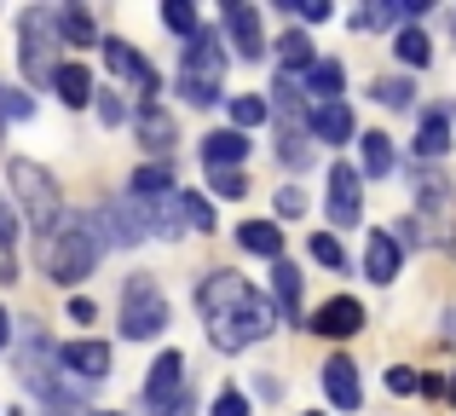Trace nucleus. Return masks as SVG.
<instances>
[{
    "instance_id": "a211bd4d",
    "label": "nucleus",
    "mask_w": 456,
    "mask_h": 416,
    "mask_svg": "<svg viewBox=\"0 0 456 416\" xmlns=\"http://www.w3.org/2000/svg\"><path fill=\"white\" fill-rule=\"evenodd\" d=\"M225 23H232V46H237V58H260V53H266V41H260V12H255V6L232 0V6H225Z\"/></svg>"
},
{
    "instance_id": "4c0bfd02",
    "label": "nucleus",
    "mask_w": 456,
    "mask_h": 416,
    "mask_svg": "<svg viewBox=\"0 0 456 416\" xmlns=\"http://www.w3.org/2000/svg\"><path fill=\"white\" fill-rule=\"evenodd\" d=\"M162 23H167L174 35H197V29H202V23H197V12H191L185 0H167V6H162Z\"/></svg>"
},
{
    "instance_id": "9d476101",
    "label": "nucleus",
    "mask_w": 456,
    "mask_h": 416,
    "mask_svg": "<svg viewBox=\"0 0 456 416\" xmlns=\"http://www.w3.org/2000/svg\"><path fill=\"white\" fill-rule=\"evenodd\" d=\"M185 399V353H162L145 376V405L151 411H174Z\"/></svg>"
},
{
    "instance_id": "6ab92c4d",
    "label": "nucleus",
    "mask_w": 456,
    "mask_h": 416,
    "mask_svg": "<svg viewBox=\"0 0 456 416\" xmlns=\"http://www.w3.org/2000/svg\"><path fill=\"white\" fill-rule=\"evenodd\" d=\"M364 278H370V283H393V278H399V237H393V232H370Z\"/></svg>"
},
{
    "instance_id": "39448f33",
    "label": "nucleus",
    "mask_w": 456,
    "mask_h": 416,
    "mask_svg": "<svg viewBox=\"0 0 456 416\" xmlns=\"http://www.w3.org/2000/svg\"><path fill=\"white\" fill-rule=\"evenodd\" d=\"M167 330V295L162 283L151 278V272H139V278H127L122 290V336L127 341H151Z\"/></svg>"
},
{
    "instance_id": "ea45409f",
    "label": "nucleus",
    "mask_w": 456,
    "mask_h": 416,
    "mask_svg": "<svg viewBox=\"0 0 456 416\" xmlns=\"http://www.w3.org/2000/svg\"><path fill=\"white\" fill-rule=\"evenodd\" d=\"M387 387H393V394H416V387H422V376H416L411 364H393V371H387Z\"/></svg>"
},
{
    "instance_id": "c756f323",
    "label": "nucleus",
    "mask_w": 456,
    "mask_h": 416,
    "mask_svg": "<svg viewBox=\"0 0 456 416\" xmlns=\"http://www.w3.org/2000/svg\"><path fill=\"white\" fill-rule=\"evenodd\" d=\"M58 35L69 46H99V29H93V18L81 6H58Z\"/></svg>"
},
{
    "instance_id": "1a4fd4ad",
    "label": "nucleus",
    "mask_w": 456,
    "mask_h": 416,
    "mask_svg": "<svg viewBox=\"0 0 456 416\" xmlns=\"http://www.w3.org/2000/svg\"><path fill=\"white\" fill-rule=\"evenodd\" d=\"M255 283L243 278V272H208V278L197 283V306H202V318H220V313H232V306H243V301H255Z\"/></svg>"
},
{
    "instance_id": "f8f14e48",
    "label": "nucleus",
    "mask_w": 456,
    "mask_h": 416,
    "mask_svg": "<svg viewBox=\"0 0 456 416\" xmlns=\"http://www.w3.org/2000/svg\"><path fill=\"white\" fill-rule=\"evenodd\" d=\"M93 225H104L99 243H116V249H134L139 237H145V214H139L134 203H104L99 214H93Z\"/></svg>"
},
{
    "instance_id": "de8ad7c7",
    "label": "nucleus",
    "mask_w": 456,
    "mask_h": 416,
    "mask_svg": "<svg viewBox=\"0 0 456 416\" xmlns=\"http://www.w3.org/2000/svg\"><path fill=\"white\" fill-rule=\"evenodd\" d=\"M445 399H451V405H456V376H451V387H445Z\"/></svg>"
},
{
    "instance_id": "f704fd0d",
    "label": "nucleus",
    "mask_w": 456,
    "mask_h": 416,
    "mask_svg": "<svg viewBox=\"0 0 456 416\" xmlns=\"http://www.w3.org/2000/svg\"><path fill=\"white\" fill-rule=\"evenodd\" d=\"M179 208H185V232H214V208H208V197L179 192Z\"/></svg>"
},
{
    "instance_id": "a19ab883",
    "label": "nucleus",
    "mask_w": 456,
    "mask_h": 416,
    "mask_svg": "<svg viewBox=\"0 0 456 416\" xmlns=\"http://www.w3.org/2000/svg\"><path fill=\"white\" fill-rule=\"evenodd\" d=\"M283 12H295V18H306V23H323V18H330V6H323V0H289Z\"/></svg>"
},
{
    "instance_id": "3c124183",
    "label": "nucleus",
    "mask_w": 456,
    "mask_h": 416,
    "mask_svg": "<svg viewBox=\"0 0 456 416\" xmlns=\"http://www.w3.org/2000/svg\"><path fill=\"white\" fill-rule=\"evenodd\" d=\"M0 225H6V208H0Z\"/></svg>"
},
{
    "instance_id": "cd10ccee",
    "label": "nucleus",
    "mask_w": 456,
    "mask_h": 416,
    "mask_svg": "<svg viewBox=\"0 0 456 416\" xmlns=\"http://www.w3.org/2000/svg\"><path fill=\"white\" fill-rule=\"evenodd\" d=\"M58 99L69 104V110H81V104H93V76H87V64H64L58 69Z\"/></svg>"
},
{
    "instance_id": "58836bf2",
    "label": "nucleus",
    "mask_w": 456,
    "mask_h": 416,
    "mask_svg": "<svg viewBox=\"0 0 456 416\" xmlns=\"http://www.w3.org/2000/svg\"><path fill=\"white\" fill-rule=\"evenodd\" d=\"M214 416H248V399L237 394V387H220V394H214Z\"/></svg>"
},
{
    "instance_id": "423d86ee",
    "label": "nucleus",
    "mask_w": 456,
    "mask_h": 416,
    "mask_svg": "<svg viewBox=\"0 0 456 416\" xmlns=\"http://www.w3.org/2000/svg\"><path fill=\"white\" fill-rule=\"evenodd\" d=\"M179 81L191 87H225V53H220V29H197L179 58Z\"/></svg>"
},
{
    "instance_id": "37998d69",
    "label": "nucleus",
    "mask_w": 456,
    "mask_h": 416,
    "mask_svg": "<svg viewBox=\"0 0 456 416\" xmlns=\"http://www.w3.org/2000/svg\"><path fill=\"white\" fill-rule=\"evenodd\" d=\"M69 318H76V324H93V318H99V306H93L87 295H76V301H69Z\"/></svg>"
},
{
    "instance_id": "bb28decb",
    "label": "nucleus",
    "mask_w": 456,
    "mask_h": 416,
    "mask_svg": "<svg viewBox=\"0 0 456 416\" xmlns=\"http://www.w3.org/2000/svg\"><path fill=\"white\" fill-rule=\"evenodd\" d=\"M272 53H278V64H283V76H306L312 64H318V58H312V41L301 29H289V35H278V46H272Z\"/></svg>"
},
{
    "instance_id": "4be33fe9",
    "label": "nucleus",
    "mask_w": 456,
    "mask_h": 416,
    "mask_svg": "<svg viewBox=\"0 0 456 416\" xmlns=\"http://www.w3.org/2000/svg\"><path fill=\"white\" fill-rule=\"evenodd\" d=\"M243 157H248V139L237 134V127H220V134L202 139V162H208V168H237Z\"/></svg>"
},
{
    "instance_id": "c85d7f7f",
    "label": "nucleus",
    "mask_w": 456,
    "mask_h": 416,
    "mask_svg": "<svg viewBox=\"0 0 456 416\" xmlns=\"http://www.w3.org/2000/svg\"><path fill=\"white\" fill-rule=\"evenodd\" d=\"M174 192V168L167 162H145V168L134 174V203H156V197Z\"/></svg>"
},
{
    "instance_id": "c03bdc74",
    "label": "nucleus",
    "mask_w": 456,
    "mask_h": 416,
    "mask_svg": "<svg viewBox=\"0 0 456 416\" xmlns=\"http://www.w3.org/2000/svg\"><path fill=\"white\" fill-rule=\"evenodd\" d=\"M301 208H306L301 192H278V214H301Z\"/></svg>"
},
{
    "instance_id": "a878e982",
    "label": "nucleus",
    "mask_w": 456,
    "mask_h": 416,
    "mask_svg": "<svg viewBox=\"0 0 456 416\" xmlns=\"http://www.w3.org/2000/svg\"><path fill=\"white\" fill-rule=\"evenodd\" d=\"M272 295H278L283 318H295V324H301V266H289V260H272Z\"/></svg>"
},
{
    "instance_id": "aec40b11",
    "label": "nucleus",
    "mask_w": 456,
    "mask_h": 416,
    "mask_svg": "<svg viewBox=\"0 0 456 416\" xmlns=\"http://www.w3.org/2000/svg\"><path fill=\"white\" fill-rule=\"evenodd\" d=\"M266 110L278 116V127H306L301 81H295V76H283V69H278V81H272V99H266Z\"/></svg>"
},
{
    "instance_id": "72a5a7b5",
    "label": "nucleus",
    "mask_w": 456,
    "mask_h": 416,
    "mask_svg": "<svg viewBox=\"0 0 456 416\" xmlns=\"http://www.w3.org/2000/svg\"><path fill=\"white\" fill-rule=\"evenodd\" d=\"M208 185H214V197H225V203L248 197V174L243 168H208Z\"/></svg>"
},
{
    "instance_id": "79ce46f5",
    "label": "nucleus",
    "mask_w": 456,
    "mask_h": 416,
    "mask_svg": "<svg viewBox=\"0 0 456 416\" xmlns=\"http://www.w3.org/2000/svg\"><path fill=\"white\" fill-rule=\"evenodd\" d=\"M99 116H104V122L116 127V122H122V116H127V104L116 99V93H104V99H99Z\"/></svg>"
},
{
    "instance_id": "f257e3e1",
    "label": "nucleus",
    "mask_w": 456,
    "mask_h": 416,
    "mask_svg": "<svg viewBox=\"0 0 456 416\" xmlns=\"http://www.w3.org/2000/svg\"><path fill=\"white\" fill-rule=\"evenodd\" d=\"M99 225L87 220V214H64V220L53 225V232H41V249H35V260H41V272L53 283H64V290H76L81 278H87L93 266H99Z\"/></svg>"
},
{
    "instance_id": "20e7f679",
    "label": "nucleus",
    "mask_w": 456,
    "mask_h": 416,
    "mask_svg": "<svg viewBox=\"0 0 456 416\" xmlns=\"http://www.w3.org/2000/svg\"><path fill=\"white\" fill-rule=\"evenodd\" d=\"M6 180H12V197L23 203V214H29L35 232H53V225L64 220V208H58V185H53V174H46L41 162L18 157V162L6 168Z\"/></svg>"
},
{
    "instance_id": "f03ea898",
    "label": "nucleus",
    "mask_w": 456,
    "mask_h": 416,
    "mask_svg": "<svg viewBox=\"0 0 456 416\" xmlns=\"http://www.w3.org/2000/svg\"><path fill=\"white\" fill-rule=\"evenodd\" d=\"M18 35H23V46H18L23 76H29L35 87H53L58 69H64V64H58V53H53V46H58V12L53 6H29L18 18Z\"/></svg>"
},
{
    "instance_id": "a18cd8bd",
    "label": "nucleus",
    "mask_w": 456,
    "mask_h": 416,
    "mask_svg": "<svg viewBox=\"0 0 456 416\" xmlns=\"http://www.w3.org/2000/svg\"><path fill=\"white\" fill-rule=\"evenodd\" d=\"M167 416H191V394H185V399H179V405H174V411H167Z\"/></svg>"
},
{
    "instance_id": "7ed1b4c3",
    "label": "nucleus",
    "mask_w": 456,
    "mask_h": 416,
    "mask_svg": "<svg viewBox=\"0 0 456 416\" xmlns=\"http://www.w3.org/2000/svg\"><path fill=\"white\" fill-rule=\"evenodd\" d=\"M272 324H278V306H272L266 295H255V301H243V306H232V313L208 318V341L220 353H243V347H255V341H266Z\"/></svg>"
},
{
    "instance_id": "0eeeda50",
    "label": "nucleus",
    "mask_w": 456,
    "mask_h": 416,
    "mask_svg": "<svg viewBox=\"0 0 456 416\" xmlns=\"http://www.w3.org/2000/svg\"><path fill=\"white\" fill-rule=\"evenodd\" d=\"M451 220H456V192L439 174H416V225H422V237H451Z\"/></svg>"
},
{
    "instance_id": "dca6fc26",
    "label": "nucleus",
    "mask_w": 456,
    "mask_h": 416,
    "mask_svg": "<svg viewBox=\"0 0 456 416\" xmlns=\"http://www.w3.org/2000/svg\"><path fill=\"white\" fill-rule=\"evenodd\" d=\"M306 134L318 139V145H346V139L358 134V122H353L346 104H312L306 110Z\"/></svg>"
},
{
    "instance_id": "e433bc0d",
    "label": "nucleus",
    "mask_w": 456,
    "mask_h": 416,
    "mask_svg": "<svg viewBox=\"0 0 456 416\" xmlns=\"http://www.w3.org/2000/svg\"><path fill=\"white\" fill-rule=\"evenodd\" d=\"M266 99H255V93H243V99H232V127L243 134V127H255V122H266Z\"/></svg>"
},
{
    "instance_id": "09e8293b",
    "label": "nucleus",
    "mask_w": 456,
    "mask_h": 416,
    "mask_svg": "<svg viewBox=\"0 0 456 416\" xmlns=\"http://www.w3.org/2000/svg\"><path fill=\"white\" fill-rule=\"evenodd\" d=\"M0 122H6V87H0Z\"/></svg>"
},
{
    "instance_id": "2f4dec72",
    "label": "nucleus",
    "mask_w": 456,
    "mask_h": 416,
    "mask_svg": "<svg viewBox=\"0 0 456 416\" xmlns=\"http://www.w3.org/2000/svg\"><path fill=\"white\" fill-rule=\"evenodd\" d=\"M393 53H399V64H411V69H422L428 58H434V41H428L422 29H399L393 35Z\"/></svg>"
},
{
    "instance_id": "6e6552de",
    "label": "nucleus",
    "mask_w": 456,
    "mask_h": 416,
    "mask_svg": "<svg viewBox=\"0 0 456 416\" xmlns=\"http://www.w3.org/2000/svg\"><path fill=\"white\" fill-rule=\"evenodd\" d=\"M364 324H370V313L353 301V295H330V301L312 306V318H306V330L323 336V341H346V336H358Z\"/></svg>"
},
{
    "instance_id": "49530a36",
    "label": "nucleus",
    "mask_w": 456,
    "mask_h": 416,
    "mask_svg": "<svg viewBox=\"0 0 456 416\" xmlns=\"http://www.w3.org/2000/svg\"><path fill=\"white\" fill-rule=\"evenodd\" d=\"M445 341H456V313H451V318H445Z\"/></svg>"
},
{
    "instance_id": "9b49d317",
    "label": "nucleus",
    "mask_w": 456,
    "mask_h": 416,
    "mask_svg": "<svg viewBox=\"0 0 456 416\" xmlns=\"http://www.w3.org/2000/svg\"><path fill=\"white\" fill-rule=\"evenodd\" d=\"M99 46H104V64H110L122 81H134V87L145 93V104H151V93L162 87V81H156V69H151V58L139 53V46H127V41H99Z\"/></svg>"
},
{
    "instance_id": "c9c22d12",
    "label": "nucleus",
    "mask_w": 456,
    "mask_h": 416,
    "mask_svg": "<svg viewBox=\"0 0 456 416\" xmlns=\"http://www.w3.org/2000/svg\"><path fill=\"white\" fill-rule=\"evenodd\" d=\"M306 249H312V260H318V266L346 272V255H341V243H335L330 232H312V237H306Z\"/></svg>"
},
{
    "instance_id": "473e14b6",
    "label": "nucleus",
    "mask_w": 456,
    "mask_h": 416,
    "mask_svg": "<svg viewBox=\"0 0 456 416\" xmlns=\"http://www.w3.org/2000/svg\"><path fill=\"white\" fill-rule=\"evenodd\" d=\"M306 127H278V157H283V168H306L312 162V145H306Z\"/></svg>"
},
{
    "instance_id": "7c9ffc66",
    "label": "nucleus",
    "mask_w": 456,
    "mask_h": 416,
    "mask_svg": "<svg viewBox=\"0 0 456 416\" xmlns=\"http://www.w3.org/2000/svg\"><path fill=\"white\" fill-rule=\"evenodd\" d=\"M370 99L387 104V110H411V104H416V81L411 76H381L376 87H370Z\"/></svg>"
},
{
    "instance_id": "603ef678",
    "label": "nucleus",
    "mask_w": 456,
    "mask_h": 416,
    "mask_svg": "<svg viewBox=\"0 0 456 416\" xmlns=\"http://www.w3.org/2000/svg\"><path fill=\"white\" fill-rule=\"evenodd\" d=\"M312 416H318V411H312Z\"/></svg>"
},
{
    "instance_id": "8fccbe9b",
    "label": "nucleus",
    "mask_w": 456,
    "mask_h": 416,
    "mask_svg": "<svg viewBox=\"0 0 456 416\" xmlns=\"http://www.w3.org/2000/svg\"><path fill=\"white\" fill-rule=\"evenodd\" d=\"M451 35H456V12H451Z\"/></svg>"
},
{
    "instance_id": "f3484780",
    "label": "nucleus",
    "mask_w": 456,
    "mask_h": 416,
    "mask_svg": "<svg viewBox=\"0 0 456 416\" xmlns=\"http://www.w3.org/2000/svg\"><path fill=\"white\" fill-rule=\"evenodd\" d=\"M451 127H456V104H428L422 127H416V157H445L451 151Z\"/></svg>"
},
{
    "instance_id": "412c9836",
    "label": "nucleus",
    "mask_w": 456,
    "mask_h": 416,
    "mask_svg": "<svg viewBox=\"0 0 456 416\" xmlns=\"http://www.w3.org/2000/svg\"><path fill=\"white\" fill-rule=\"evenodd\" d=\"M134 127H139V145H145V151H156V157H167V151H174V139H179L174 116H167L162 104H145Z\"/></svg>"
},
{
    "instance_id": "ddd939ff",
    "label": "nucleus",
    "mask_w": 456,
    "mask_h": 416,
    "mask_svg": "<svg viewBox=\"0 0 456 416\" xmlns=\"http://www.w3.org/2000/svg\"><path fill=\"white\" fill-rule=\"evenodd\" d=\"M58 364H64L76 382H104V376H110V347H104V341H64V347H58Z\"/></svg>"
},
{
    "instance_id": "393cba45",
    "label": "nucleus",
    "mask_w": 456,
    "mask_h": 416,
    "mask_svg": "<svg viewBox=\"0 0 456 416\" xmlns=\"http://www.w3.org/2000/svg\"><path fill=\"white\" fill-rule=\"evenodd\" d=\"M237 243L248 249V255H266V260H283V232L272 220H243L237 225Z\"/></svg>"
},
{
    "instance_id": "5701e85b",
    "label": "nucleus",
    "mask_w": 456,
    "mask_h": 416,
    "mask_svg": "<svg viewBox=\"0 0 456 416\" xmlns=\"http://www.w3.org/2000/svg\"><path fill=\"white\" fill-rule=\"evenodd\" d=\"M306 93H318V104H341V87H346V69L335 64V58H318V64L301 76Z\"/></svg>"
},
{
    "instance_id": "4468645a",
    "label": "nucleus",
    "mask_w": 456,
    "mask_h": 416,
    "mask_svg": "<svg viewBox=\"0 0 456 416\" xmlns=\"http://www.w3.org/2000/svg\"><path fill=\"white\" fill-rule=\"evenodd\" d=\"M323 394H330L335 411H358L364 405V376H358V364L335 353V359L323 364Z\"/></svg>"
},
{
    "instance_id": "2eb2a0df",
    "label": "nucleus",
    "mask_w": 456,
    "mask_h": 416,
    "mask_svg": "<svg viewBox=\"0 0 456 416\" xmlns=\"http://www.w3.org/2000/svg\"><path fill=\"white\" fill-rule=\"evenodd\" d=\"M358 214H364L358 168H353V162H335V168H330V220L335 225H358Z\"/></svg>"
},
{
    "instance_id": "b1692460",
    "label": "nucleus",
    "mask_w": 456,
    "mask_h": 416,
    "mask_svg": "<svg viewBox=\"0 0 456 416\" xmlns=\"http://www.w3.org/2000/svg\"><path fill=\"white\" fill-rule=\"evenodd\" d=\"M358 151H364V180H387L393 174V139L381 134V127H370V134H358Z\"/></svg>"
}]
</instances>
